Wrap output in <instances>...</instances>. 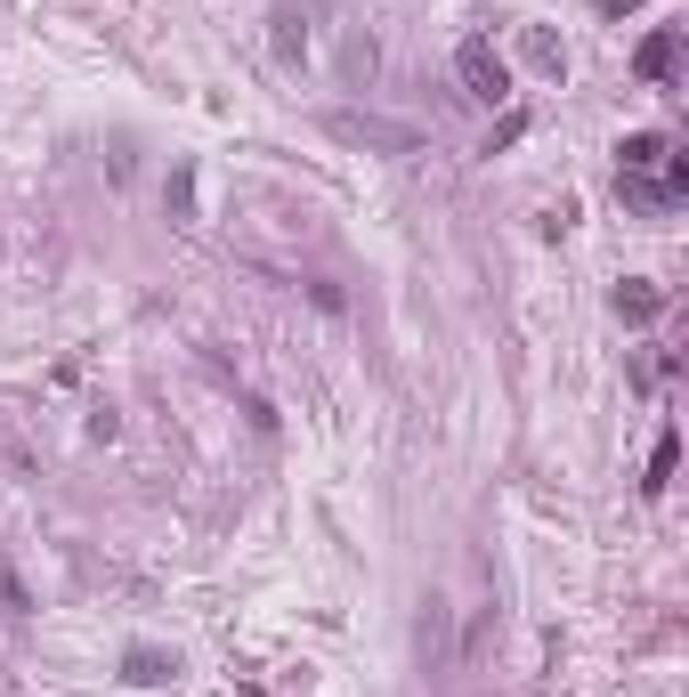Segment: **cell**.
I'll use <instances>...</instances> for the list:
<instances>
[{
	"label": "cell",
	"mask_w": 689,
	"mask_h": 697,
	"mask_svg": "<svg viewBox=\"0 0 689 697\" xmlns=\"http://www.w3.org/2000/svg\"><path fill=\"white\" fill-rule=\"evenodd\" d=\"M325 130L341 147H382V155H422V130L414 122H382V114H325Z\"/></svg>",
	"instance_id": "6da1fadb"
},
{
	"label": "cell",
	"mask_w": 689,
	"mask_h": 697,
	"mask_svg": "<svg viewBox=\"0 0 689 697\" xmlns=\"http://www.w3.org/2000/svg\"><path fill=\"white\" fill-rule=\"evenodd\" d=\"M454 81H463L478 106H504L511 98V66L495 57V41H463V49H454Z\"/></svg>",
	"instance_id": "7a4b0ae2"
},
{
	"label": "cell",
	"mask_w": 689,
	"mask_h": 697,
	"mask_svg": "<svg viewBox=\"0 0 689 697\" xmlns=\"http://www.w3.org/2000/svg\"><path fill=\"white\" fill-rule=\"evenodd\" d=\"M657 309H665L657 284H641V276H633V284H617V317H624V324H650Z\"/></svg>",
	"instance_id": "8992f818"
},
{
	"label": "cell",
	"mask_w": 689,
	"mask_h": 697,
	"mask_svg": "<svg viewBox=\"0 0 689 697\" xmlns=\"http://www.w3.org/2000/svg\"><path fill=\"white\" fill-rule=\"evenodd\" d=\"M674 66H681V33L665 25V33H650V41H641L633 73H641V81H650V90H657V81H674Z\"/></svg>",
	"instance_id": "277c9868"
},
{
	"label": "cell",
	"mask_w": 689,
	"mask_h": 697,
	"mask_svg": "<svg viewBox=\"0 0 689 697\" xmlns=\"http://www.w3.org/2000/svg\"><path fill=\"white\" fill-rule=\"evenodd\" d=\"M592 9H600V16H633L641 0H592Z\"/></svg>",
	"instance_id": "9c48e42d"
},
{
	"label": "cell",
	"mask_w": 689,
	"mask_h": 697,
	"mask_svg": "<svg viewBox=\"0 0 689 697\" xmlns=\"http://www.w3.org/2000/svg\"><path fill=\"white\" fill-rule=\"evenodd\" d=\"M268 25H276V33H268V41H276V57H284V66H301V49H308L301 16H292V9H276V16H268Z\"/></svg>",
	"instance_id": "52a82bcc"
},
{
	"label": "cell",
	"mask_w": 689,
	"mask_h": 697,
	"mask_svg": "<svg viewBox=\"0 0 689 697\" xmlns=\"http://www.w3.org/2000/svg\"><path fill=\"white\" fill-rule=\"evenodd\" d=\"M674 462H681V438L665 430V438H657V455H650V495H657L665 479H674Z\"/></svg>",
	"instance_id": "ba28073f"
},
{
	"label": "cell",
	"mask_w": 689,
	"mask_h": 697,
	"mask_svg": "<svg viewBox=\"0 0 689 697\" xmlns=\"http://www.w3.org/2000/svg\"><path fill=\"white\" fill-rule=\"evenodd\" d=\"M122 682H138V689H155V682H171V658H162V649H122Z\"/></svg>",
	"instance_id": "5b68a950"
},
{
	"label": "cell",
	"mask_w": 689,
	"mask_h": 697,
	"mask_svg": "<svg viewBox=\"0 0 689 697\" xmlns=\"http://www.w3.org/2000/svg\"><path fill=\"white\" fill-rule=\"evenodd\" d=\"M414 641H422V673H454L463 658H454V608L447 601H422V632H414Z\"/></svg>",
	"instance_id": "3957f363"
}]
</instances>
